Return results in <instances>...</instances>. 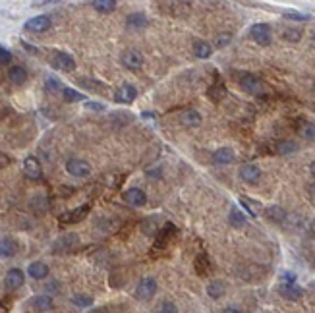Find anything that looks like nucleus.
Instances as JSON below:
<instances>
[{
    "instance_id": "nucleus-49",
    "label": "nucleus",
    "mask_w": 315,
    "mask_h": 313,
    "mask_svg": "<svg viewBox=\"0 0 315 313\" xmlns=\"http://www.w3.org/2000/svg\"><path fill=\"white\" fill-rule=\"evenodd\" d=\"M223 313H242V311H240L238 307H225Z\"/></svg>"
},
{
    "instance_id": "nucleus-25",
    "label": "nucleus",
    "mask_w": 315,
    "mask_h": 313,
    "mask_svg": "<svg viewBox=\"0 0 315 313\" xmlns=\"http://www.w3.org/2000/svg\"><path fill=\"white\" fill-rule=\"evenodd\" d=\"M265 215H267V219H269L271 223H277V225L286 221V211H284L282 207H278V205H271V207L265 211Z\"/></svg>"
},
{
    "instance_id": "nucleus-4",
    "label": "nucleus",
    "mask_w": 315,
    "mask_h": 313,
    "mask_svg": "<svg viewBox=\"0 0 315 313\" xmlns=\"http://www.w3.org/2000/svg\"><path fill=\"white\" fill-rule=\"evenodd\" d=\"M51 64H52V68H56V70H60V72H74V70H76V60H74V56L68 54V52H60V50L52 52Z\"/></svg>"
},
{
    "instance_id": "nucleus-43",
    "label": "nucleus",
    "mask_w": 315,
    "mask_h": 313,
    "mask_svg": "<svg viewBox=\"0 0 315 313\" xmlns=\"http://www.w3.org/2000/svg\"><path fill=\"white\" fill-rule=\"evenodd\" d=\"M12 62V52L0 47V66H8Z\"/></svg>"
},
{
    "instance_id": "nucleus-36",
    "label": "nucleus",
    "mask_w": 315,
    "mask_h": 313,
    "mask_svg": "<svg viewBox=\"0 0 315 313\" xmlns=\"http://www.w3.org/2000/svg\"><path fill=\"white\" fill-rule=\"evenodd\" d=\"M62 97L66 102H76V100H83L85 97L79 93V91H76V89H72V87H64L62 91Z\"/></svg>"
},
{
    "instance_id": "nucleus-3",
    "label": "nucleus",
    "mask_w": 315,
    "mask_h": 313,
    "mask_svg": "<svg viewBox=\"0 0 315 313\" xmlns=\"http://www.w3.org/2000/svg\"><path fill=\"white\" fill-rule=\"evenodd\" d=\"M176 236V226L172 225V223H166V225L161 226V230L157 232V236H155V244H153V251H159V250H164L166 246H168V242Z\"/></svg>"
},
{
    "instance_id": "nucleus-11",
    "label": "nucleus",
    "mask_w": 315,
    "mask_h": 313,
    "mask_svg": "<svg viewBox=\"0 0 315 313\" xmlns=\"http://www.w3.org/2000/svg\"><path fill=\"white\" fill-rule=\"evenodd\" d=\"M124 201L132 207H143L147 203V193L143 191L141 188H130L124 191Z\"/></svg>"
},
{
    "instance_id": "nucleus-32",
    "label": "nucleus",
    "mask_w": 315,
    "mask_h": 313,
    "mask_svg": "<svg viewBox=\"0 0 315 313\" xmlns=\"http://www.w3.org/2000/svg\"><path fill=\"white\" fill-rule=\"evenodd\" d=\"M298 151V143L292 139H282L277 143V153L278 155H292Z\"/></svg>"
},
{
    "instance_id": "nucleus-1",
    "label": "nucleus",
    "mask_w": 315,
    "mask_h": 313,
    "mask_svg": "<svg viewBox=\"0 0 315 313\" xmlns=\"http://www.w3.org/2000/svg\"><path fill=\"white\" fill-rule=\"evenodd\" d=\"M89 211H91V205H79V207H76V209H70V211H66V213H62L60 217H58V223L62 226L66 225H76V223H81L85 217L89 215Z\"/></svg>"
},
{
    "instance_id": "nucleus-12",
    "label": "nucleus",
    "mask_w": 315,
    "mask_h": 313,
    "mask_svg": "<svg viewBox=\"0 0 315 313\" xmlns=\"http://www.w3.org/2000/svg\"><path fill=\"white\" fill-rule=\"evenodd\" d=\"M261 178V168L257 164L248 163L240 168V180H244L246 184H257Z\"/></svg>"
},
{
    "instance_id": "nucleus-48",
    "label": "nucleus",
    "mask_w": 315,
    "mask_h": 313,
    "mask_svg": "<svg viewBox=\"0 0 315 313\" xmlns=\"http://www.w3.org/2000/svg\"><path fill=\"white\" fill-rule=\"evenodd\" d=\"M60 191L64 193V197H68V195H72L76 191V188H60Z\"/></svg>"
},
{
    "instance_id": "nucleus-24",
    "label": "nucleus",
    "mask_w": 315,
    "mask_h": 313,
    "mask_svg": "<svg viewBox=\"0 0 315 313\" xmlns=\"http://www.w3.org/2000/svg\"><path fill=\"white\" fill-rule=\"evenodd\" d=\"M18 253V244L12 238L0 240V257H14Z\"/></svg>"
},
{
    "instance_id": "nucleus-16",
    "label": "nucleus",
    "mask_w": 315,
    "mask_h": 313,
    "mask_svg": "<svg viewBox=\"0 0 315 313\" xmlns=\"http://www.w3.org/2000/svg\"><path fill=\"white\" fill-rule=\"evenodd\" d=\"M79 238H77V234H64L60 238L54 242V246H52V250L58 251V253H64V251H72V248L76 246Z\"/></svg>"
},
{
    "instance_id": "nucleus-41",
    "label": "nucleus",
    "mask_w": 315,
    "mask_h": 313,
    "mask_svg": "<svg viewBox=\"0 0 315 313\" xmlns=\"http://www.w3.org/2000/svg\"><path fill=\"white\" fill-rule=\"evenodd\" d=\"M45 85H47V89L52 91V93H56V91H64V85L58 81V79H56V77H47Z\"/></svg>"
},
{
    "instance_id": "nucleus-51",
    "label": "nucleus",
    "mask_w": 315,
    "mask_h": 313,
    "mask_svg": "<svg viewBox=\"0 0 315 313\" xmlns=\"http://www.w3.org/2000/svg\"><path fill=\"white\" fill-rule=\"evenodd\" d=\"M141 116H143V118H153L155 114H153V113H143V114H141Z\"/></svg>"
},
{
    "instance_id": "nucleus-5",
    "label": "nucleus",
    "mask_w": 315,
    "mask_h": 313,
    "mask_svg": "<svg viewBox=\"0 0 315 313\" xmlns=\"http://www.w3.org/2000/svg\"><path fill=\"white\" fill-rule=\"evenodd\" d=\"M240 87L244 89L246 93H250V95H261L263 93V81L257 77V75L253 74H244L240 77Z\"/></svg>"
},
{
    "instance_id": "nucleus-31",
    "label": "nucleus",
    "mask_w": 315,
    "mask_h": 313,
    "mask_svg": "<svg viewBox=\"0 0 315 313\" xmlns=\"http://www.w3.org/2000/svg\"><path fill=\"white\" fill-rule=\"evenodd\" d=\"M91 6L97 10V12H102V14H111V12H114L116 10V2L114 0H93L91 2Z\"/></svg>"
},
{
    "instance_id": "nucleus-53",
    "label": "nucleus",
    "mask_w": 315,
    "mask_h": 313,
    "mask_svg": "<svg viewBox=\"0 0 315 313\" xmlns=\"http://www.w3.org/2000/svg\"><path fill=\"white\" fill-rule=\"evenodd\" d=\"M313 91H315V85H313Z\"/></svg>"
},
{
    "instance_id": "nucleus-45",
    "label": "nucleus",
    "mask_w": 315,
    "mask_h": 313,
    "mask_svg": "<svg viewBox=\"0 0 315 313\" xmlns=\"http://www.w3.org/2000/svg\"><path fill=\"white\" fill-rule=\"evenodd\" d=\"M85 107L91 109V111H104V105H102V102H97V100H87Z\"/></svg>"
},
{
    "instance_id": "nucleus-33",
    "label": "nucleus",
    "mask_w": 315,
    "mask_h": 313,
    "mask_svg": "<svg viewBox=\"0 0 315 313\" xmlns=\"http://www.w3.org/2000/svg\"><path fill=\"white\" fill-rule=\"evenodd\" d=\"M228 221H230V225L234 226V228H242V226H246V215L234 207L230 211V215H228Z\"/></svg>"
},
{
    "instance_id": "nucleus-18",
    "label": "nucleus",
    "mask_w": 315,
    "mask_h": 313,
    "mask_svg": "<svg viewBox=\"0 0 315 313\" xmlns=\"http://www.w3.org/2000/svg\"><path fill=\"white\" fill-rule=\"evenodd\" d=\"M126 25L130 29H136V31H138V29H145V27L149 25V18L143 12H134L126 18Z\"/></svg>"
},
{
    "instance_id": "nucleus-44",
    "label": "nucleus",
    "mask_w": 315,
    "mask_h": 313,
    "mask_svg": "<svg viewBox=\"0 0 315 313\" xmlns=\"http://www.w3.org/2000/svg\"><path fill=\"white\" fill-rule=\"evenodd\" d=\"M284 18H286V20H296V22H305V20H309V16H305V14H296V12H286Z\"/></svg>"
},
{
    "instance_id": "nucleus-30",
    "label": "nucleus",
    "mask_w": 315,
    "mask_h": 313,
    "mask_svg": "<svg viewBox=\"0 0 315 313\" xmlns=\"http://www.w3.org/2000/svg\"><path fill=\"white\" fill-rule=\"evenodd\" d=\"M77 85L89 89V91H95V93H102V91H107V85H104V83H101V81H95V79H91V77H79V79H77Z\"/></svg>"
},
{
    "instance_id": "nucleus-17",
    "label": "nucleus",
    "mask_w": 315,
    "mask_h": 313,
    "mask_svg": "<svg viewBox=\"0 0 315 313\" xmlns=\"http://www.w3.org/2000/svg\"><path fill=\"white\" fill-rule=\"evenodd\" d=\"M180 124L184 128H197L201 124V114L197 111H193V109H188V111H184L180 114Z\"/></svg>"
},
{
    "instance_id": "nucleus-23",
    "label": "nucleus",
    "mask_w": 315,
    "mask_h": 313,
    "mask_svg": "<svg viewBox=\"0 0 315 313\" xmlns=\"http://www.w3.org/2000/svg\"><path fill=\"white\" fill-rule=\"evenodd\" d=\"M280 296L286 298V300H300L303 296V290L298 286V284H280Z\"/></svg>"
},
{
    "instance_id": "nucleus-35",
    "label": "nucleus",
    "mask_w": 315,
    "mask_h": 313,
    "mask_svg": "<svg viewBox=\"0 0 315 313\" xmlns=\"http://www.w3.org/2000/svg\"><path fill=\"white\" fill-rule=\"evenodd\" d=\"M155 217H151V219H145L143 223H141V232L145 234V236H153V234H157L159 230H161V226L155 225Z\"/></svg>"
},
{
    "instance_id": "nucleus-7",
    "label": "nucleus",
    "mask_w": 315,
    "mask_h": 313,
    "mask_svg": "<svg viewBox=\"0 0 315 313\" xmlns=\"http://www.w3.org/2000/svg\"><path fill=\"white\" fill-rule=\"evenodd\" d=\"M66 170H68V174L76 176V178H85V176L91 174V166L83 159H68Z\"/></svg>"
},
{
    "instance_id": "nucleus-14",
    "label": "nucleus",
    "mask_w": 315,
    "mask_h": 313,
    "mask_svg": "<svg viewBox=\"0 0 315 313\" xmlns=\"http://www.w3.org/2000/svg\"><path fill=\"white\" fill-rule=\"evenodd\" d=\"M136 97H138V89H136V85H132V83H124L122 87H118L116 95H114L116 102H122V105H130Z\"/></svg>"
},
{
    "instance_id": "nucleus-52",
    "label": "nucleus",
    "mask_w": 315,
    "mask_h": 313,
    "mask_svg": "<svg viewBox=\"0 0 315 313\" xmlns=\"http://www.w3.org/2000/svg\"><path fill=\"white\" fill-rule=\"evenodd\" d=\"M89 313H104V311H102V309H91Z\"/></svg>"
},
{
    "instance_id": "nucleus-40",
    "label": "nucleus",
    "mask_w": 315,
    "mask_h": 313,
    "mask_svg": "<svg viewBox=\"0 0 315 313\" xmlns=\"http://www.w3.org/2000/svg\"><path fill=\"white\" fill-rule=\"evenodd\" d=\"M72 301L76 303L77 307H89V305H93V298L85 296V294H77V296L72 298Z\"/></svg>"
},
{
    "instance_id": "nucleus-50",
    "label": "nucleus",
    "mask_w": 315,
    "mask_h": 313,
    "mask_svg": "<svg viewBox=\"0 0 315 313\" xmlns=\"http://www.w3.org/2000/svg\"><path fill=\"white\" fill-rule=\"evenodd\" d=\"M309 172H311V176L315 178V161L311 163V166H309Z\"/></svg>"
},
{
    "instance_id": "nucleus-27",
    "label": "nucleus",
    "mask_w": 315,
    "mask_h": 313,
    "mask_svg": "<svg viewBox=\"0 0 315 313\" xmlns=\"http://www.w3.org/2000/svg\"><path fill=\"white\" fill-rule=\"evenodd\" d=\"M225 292H227V284H225L223 280H211V282H209V286H207V294H209L213 300L223 298V296H225Z\"/></svg>"
},
{
    "instance_id": "nucleus-47",
    "label": "nucleus",
    "mask_w": 315,
    "mask_h": 313,
    "mask_svg": "<svg viewBox=\"0 0 315 313\" xmlns=\"http://www.w3.org/2000/svg\"><path fill=\"white\" fill-rule=\"evenodd\" d=\"M10 163H12V159H10L6 153H0V170H2V168H6Z\"/></svg>"
},
{
    "instance_id": "nucleus-9",
    "label": "nucleus",
    "mask_w": 315,
    "mask_h": 313,
    "mask_svg": "<svg viewBox=\"0 0 315 313\" xmlns=\"http://www.w3.org/2000/svg\"><path fill=\"white\" fill-rule=\"evenodd\" d=\"M120 62H122V66H124L126 70L136 72V70H139V68L143 66V54H141L139 50L130 49L120 56Z\"/></svg>"
},
{
    "instance_id": "nucleus-28",
    "label": "nucleus",
    "mask_w": 315,
    "mask_h": 313,
    "mask_svg": "<svg viewBox=\"0 0 315 313\" xmlns=\"http://www.w3.org/2000/svg\"><path fill=\"white\" fill-rule=\"evenodd\" d=\"M31 305L37 309V311H51L52 309V298L51 296H47V294H43V296H35L33 300H31Z\"/></svg>"
},
{
    "instance_id": "nucleus-6",
    "label": "nucleus",
    "mask_w": 315,
    "mask_h": 313,
    "mask_svg": "<svg viewBox=\"0 0 315 313\" xmlns=\"http://www.w3.org/2000/svg\"><path fill=\"white\" fill-rule=\"evenodd\" d=\"M250 35H252L253 41H255L257 45H261V47L271 45V41H273L271 27H269L267 24H253L252 29H250Z\"/></svg>"
},
{
    "instance_id": "nucleus-13",
    "label": "nucleus",
    "mask_w": 315,
    "mask_h": 313,
    "mask_svg": "<svg viewBox=\"0 0 315 313\" xmlns=\"http://www.w3.org/2000/svg\"><path fill=\"white\" fill-rule=\"evenodd\" d=\"M24 174L29 180H41L43 178V166H41L37 157H27L24 161Z\"/></svg>"
},
{
    "instance_id": "nucleus-39",
    "label": "nucleus",
    "mask_w": 315,
    "mask_h": 313,
    "mask_svg": "<svg viewBox=\"0 0 315 313\" xmlns=\"http://www.w3.org/2000/svg\"><path fill=\"white\" fill-rule=\"evenodd\" d=\"M230 41H232V33H219L215 37V47L217 49H225L227 45H230Z\"/></svg>"
},
{
    "instance_id": "nucleus-22",
    "label": "nucleus",
    "mask_w": 315,
    "mask_h": 313,
    "mask_svg": "<svg viewBox=\"0 0 315 313\" xmlns=\"http://www.w3.org/2000/svg\"><path fill=\"white\" fill-rule=\"evenodd\" d=\"M296 130H298V134H300L305 141H313L315 139V124L313 122L300 118V120H298V124H296Z\"/></svg>"
},
{
    "instance_id": "nucleus-19",
    "label": "nucleus",
    "mask_w": 315,
    "mask_h": 313,
    "mask_svg": "<svg viewBox=\"0 0 315 313\" xmlns=\"http://www.w3.org/2000/svg\"><path fill=\"white\" fill-rule=\"evenodd\" d=\"M234 149H230V147H221V149H217L213 153V163L219 164V166H225V164H230L234 161Z\"/></svg>"
},
{
    "instance_id": "nucleus-21",
    "label": "nucleus",
    "mask_w": 315,
    "mask_h": 313,
    "mask_svg": "<svg viewBox=\"0 0 315 313\" xmlns=\"http://www.w3.org/2000/svg\"><path fill=\"white\" fill-rule=\"evenodd\" d=\"M8 79H10V83H14V85H24L27 81V70L24 66H10Z\"/></svg>"
},
{
    "instance_id": "nucleus-46",
    "label": "nucleus",
    "mask_w": 315,
    "mask_h": 313,
    "mask_svg": "<svg viewBox=\"0 0 315 313\" xmlns=\"http://www.w3.org/2000/svg\"><path fill=\"white\" fill-rule=\"evenodd\" d=\"M282 280H284V284H296V275L286 271V273L282 275Z\"/></svg>"
},
{
    "instance_id": "nucleus-42",
    "label": "nucleus",
    "mask_w": 315,
    "mask_h": 313,
    "mask_svg": "<svg viewBox=\"0 0 315 313\" xmlns=\"http://www.w3.org/2000/svg\"><path fill=\"white\" fill-rule=\"evenodd\" d=\"M157 313H178V307L174 303H170V301H163V303L159 305Z\"/></svg>"
},
{
    "instance_id": "nucleus-15",
    "label": "nucleus",
    "mask_w": 315,
    "mask_h": 313,
    "mask_svg": "<svg viewBox=\"0 0 315 313\" xmlns=\"http://www.w3.org/2000/svg\"><path fill=\"white\" fill-rule=\"evenodd\" d=\"M29 209H31L35 215H45L49 209H51V201H49L47 195L37 193V195H33V197L29 199Z\"/></svg>"
},
{
    "instance_id": "nucleus-8",
    "label": "nucleus",
    "mask_w": 315,
    "mask_h": 313,
    "mask_svg": "<svg viewBox=\"0 0 315 313\" xmlns=\"http://www.w3.org/2000/svg\"><path fill=\"white\" fill-rule=\"evenodd\" d=\"M51 18L49 16H35V18H31V20H27L26 22V31H29V33H45V31H49L51 29Z\"/></svg>"
},
{
    "instance_id": "nucleus-26",
    "label": "nucleus",
    "mask_w": 315,
    "mask_h": 313,
    "mask_svg": "<svg viewBox=\"0 0 315 313\" xmlns=\"http://www.w3.org/2000/svg\"><path fill=\"white\" fill-rule=\"evenodd\" d=\"M193 269H195L197 275L205 276L211 271V261H209V257H207L205 253H199V255L195 257V261H193Z\"/></svg>"
},
{
    "instance_id": "nucleus-38",
    "label": "nucleus",
    "mask_w": 315,
    "mask_h": 313,
    "mask_svg": "<svg viewBox=\"0 0 315 313\" xmlns=\"http://www.w3.org/2000/svg\"><path fill=\"white\" fill-rule=\"evenodd\" d=\"M284 41H290V43H298L302 39V31L300 29H294V27H288L284 33H282Z\"/></svg>"
},
{
    "instance_id": "nucleus-10",
    "label": "nucleus",
    "mask_w": 315,
    "mask_h": 313,
    "mask_svg": "<svg viewBox=\"0 0 315 313\" xmlns=\"http://www.w3.org/2000/svg\"><path fill=\"white\" fill-rule=\"evenodd\" d=\"M24 282H26V275H24L22 269H10V271L6 273V276H4V286L8 290L22 288Z\"/></svg>"
},
{
    "instance_id": "nucleus-20",
    "label": "nucleus",
    "mask_w": 315,
    "mask_h": 313,
    "mask_svg": "<svg viewBox=\"0 0 315 313\" xmlns=\"http://www.w3.org/2000/svg\"><path fill=\"white\" fill-rule=\"evenodd\" d=\"M49 265L43 263V261H35V263H31L27 267V275L31 276V278H35V280H43V278H47L49 276Z\"/></svg>"
},
{
    "instance_id": "nucleus-34",
    "label": "nucleus",
    "mask_w": 315,
    "mask_h": 313,
    "mask_svg": "<svg viewBox=\"0 0 315 313\" xmlns=\"http://www.w3.org/2000/svg\"><path fill=\"white\" fill-rule=\"evenodd\" d=\"M209 99H213L215 102H219V100L225 99V95H227V87L223 85V83H215V85H211V89H209Z\"/></svg>"
},
{
    "instance_id": "nucleus-29",
    "label": "nucleus",
    "mask_w": 315,
    "mask_h": 313,
    "mask_svg": "<svg viewBox=\"0 0 315 313\" xmlns=\"http://www.w3.org/2000/svg\"><path fill=\"white\" fill-rule=\"evenodd\" d=\"M211 52H213V47H211L207 41H195V43H193V54H195L197 58L205 60V58L211 56Z\"/></svg>"
},
{
    "instance_id": "nucleus-37",
    "label": "nucleus",
    "mask_w": 315,
    "mask_h": 313,
    "mask_svg": "<svg viewBox=\"0 0 315 313\" xmlns=\"http://www.w3.org/2000/svg\"><path fill=\"white\" fill-rule=\"evenodd\" d=\"M240 205L248 211V213L252 215V217H257V213H259V203H255V201L252 199H246V197H240Z\"/></svg>"
},
{
    "instance_id": "nucleus-2",
    "label": "nucleus",
    "mask_w": 315,
    "mask_h": 313,
    "mask_svg": "<svg viewBox=\"0 0 315 313\" xmlns=\"http://www.w3.org/2000/svg\"><path fill=\"white\" fill-rule=\"evenodd\" d=\"M157 294V280L151 276H145L141 278L136 286V298L141 301H149Z\"/></svg>"
}]
</instances>
